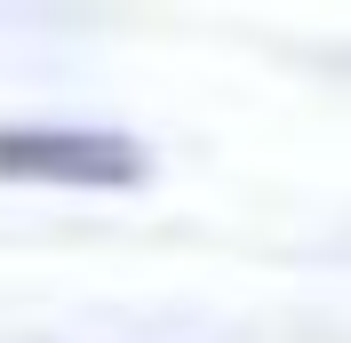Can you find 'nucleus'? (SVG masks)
<instances>
[{"label": "nucleus", "mask_w": 351, "mask_h": 343, "mask_svg": "<svg viewBox=\"0 0 351 343\" xmlns=\"http://www.w3.org/2000/svg\"><path fill=\"white\" fill-rule=\"evenodd\" d=\"M0 176L8 184H72L112 192L144 176V152L112 128H0Z\"/></svg>", "instance_id": "1"}]
</instances>
